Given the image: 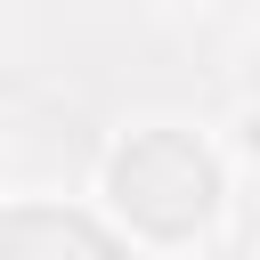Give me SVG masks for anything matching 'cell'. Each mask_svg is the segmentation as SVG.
Here are the masks:
<instances>
[{
  "label": "cell",
  "mask_w": 260,
  "mask_h": 260,
  "mask_svg": "<svg viewBox=\"0 0 260 260\" xmlns=\"http://www.w3.org/2000/svg\"><path fill=\"white\" fill-rule=\"evenodd\" d=\"M236 146L260 162V106H244V114H236Z\"/></svg>",
  "instance_id": "6da1fadb"
}]
</instances>
